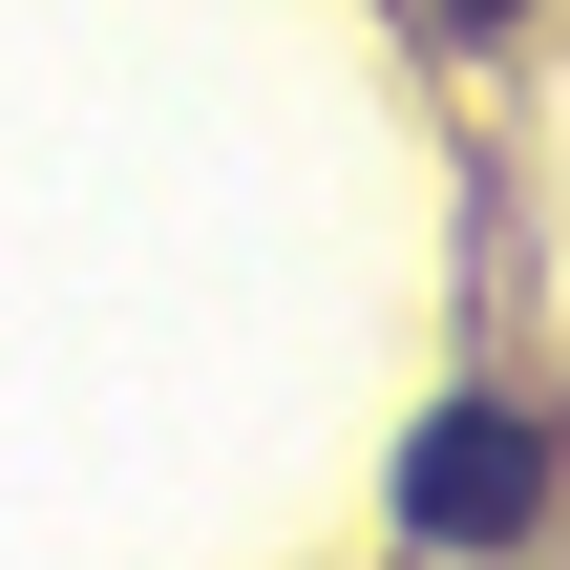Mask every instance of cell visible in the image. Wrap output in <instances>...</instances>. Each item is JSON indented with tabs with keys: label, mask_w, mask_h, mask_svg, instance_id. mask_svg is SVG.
<instances>
[{
	"label": "cell",
	"mask_w": 570,
	"mask_h": 570,
	"mask_svg": "<svg viewBox=\"0 0 570 570\" xmlns=\"http://www.w3.org/2000/svg\"><path fill=\"white\" fill-rule=\"evenodd\" d=\"M529 487H550V465H529L508 402H444V423L402 444V529H465V550H487V529H529Z\"/></svg>",
	"instance_id": "cell-1"
},
{
	"label": "cell",
	"mask_w": 570,
	"mask_h": 570,
	"mask_svg": "<svg viewBox=\"0 0 570 570\" xmlns=\"http://www.w3.org/2000/svg\"><path fill=\"white\" fill-rule=\"evenodd\" d=\"M444 21H529V0H444Z\"/></svg>",
	"instance_id": "cell-2"
}]
</instances>
